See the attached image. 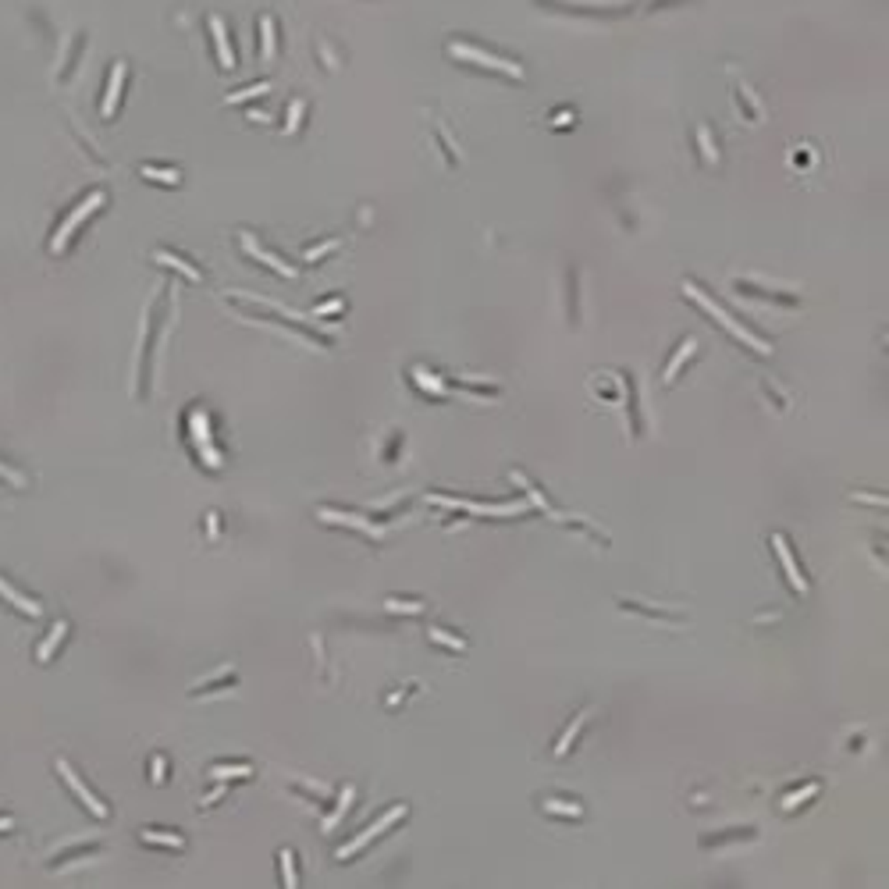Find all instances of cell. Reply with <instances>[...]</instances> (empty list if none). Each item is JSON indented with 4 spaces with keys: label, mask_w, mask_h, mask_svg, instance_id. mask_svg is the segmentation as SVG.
I'll return each instance as SVG.
<instances>
[{
    "label": "cell",
    "mask_w": 889,
    "mask_h": 889,
    "mask_svg": "<svg viewBox=\"0 0 889 889\" xmlns=\"http://www.w3.org/2000/svg\"><path fill=\"white\" fill-rule=\"evenodd\" d=\"M683 295H687V299H694V303H697V307H701L705 314H712V321H719V324H722V328L729 331V335H736V338H740V342H744L747 349H754V353L768 356V342H761V338H758L754 331L740 328V324H736V321H733V317H729V314H726V310H722V307H719L715 299H708V295H705V292H701V288H697L694 281H687V285H683Z\"/></svg>",
    "instance_id": "6da1fadb"
},
{
    "label": "cell",
    "mask_w": 889,
    "mask_h": 889,
    "mask_svg": "<svg viewBox=\"0 0 889 889\" xmlns=\"http://www.w3.org/2000/svg\"><path fill=\"white\" fill-rule=\"evenodd\" d=\"M448 54H452V57H459V61L480 65V68H487V72H502V75H509V79H523V68H516L512 61L495 57V54H487V50H480V47H473V43H459V40H452V43H448Z\"/></svg>",
    "instance_id": "7a4b0ae2"
},
{
    "label": "cell",
    "mask_w": 889,
    "mask_h": 889,
    "mask_svg": "<svg viewBox=\"0 0 889 889\" xmlns=\"http://www.w3.org/2000/svg\"><path fill=\"white\" fill-rule=\"evenodd\" d=\"M100 206H104V192L96 189V192H89V196H86V203H79V206H75V210L68 214V221H65V224L57 228V235H54L50 249H54V253H61V249L68 245V238L75 235V228H79V224H82V221H86V217L93 214V210H100Z\"/></svg>",
    "instance_id": "3957f363"
},
{
    "label": "cell",
    "mask_w": 889,
    "mask_h": 889,
    "mask_svg": "<svg viewBox=\"0 0 889 889\" xmlns=\"http://www.w3.org/2000/svg\"><path fill=\"white\" fill-rule=\"evenodd\" d=\"M431 502H438V505H448V509H466V512H477V516H516V512H523V509H526L523 502H505V505H480V502H466V498H448V495H431Z\"/></svg>",
    "instance_id": "277c9868"
},
{
    "label": "cell",
    "mask_w": 889,
    "mask_h": 889,
    "mask_svg": "<svg viewBox=\"0 0 889 889\" xmlns=\"http://www.w3.org/2000/svg\"><path fill=\"white\" fill-rule=\"evenodd\" d=\"M402 815H406V807H402V804H395V807H392V811H388L385 818H377V822H374L370 829H363V832H360V836H356L353 843H346V846L338 850V857H342V861H349V857H353L356 850H363V846H367V843H370V839H374L377 832H385V829H388L392 822H399Z\"/></svg>",
    "instance_id": "5b68a950"
},
{
    "label": "cell",
    "mask_w": 889,
    "mask_h": 889,
    "mask_svg": "<svg viewBox=\"0 0 889 889\" xmlns=\"http://www.w3.org/2000/svg\"><path fill=\"white\" fill-rule=\"evenodd\" d=\"M57 772H61V779H65V783H68V786H72V790L79 793V800H82V804H86V807H89V811H93L96 818H107V804H104L100 797H93V790H89V786H86V783H82V779H79L75 772H72V765H68V761H57Z\"/></svg>",
    "instance_id": "8992f818"
},
{
    "label": "cell",
    "mask_w": 889,
    "mask_h": 889,
    "mask_svg": "<svg viewBox=\"0 0 889 889\" xmlns=\"http://www.w3.org/2000/svg\"><path fill=\"white\" fill-rule=\"evenodd\" d=\"M772 548H775V555H779V562H783V573H786L790 587L797 590V595H807V580L800 576L797 558H793V551H790V544H786V537H783V534H772Z\"/></svg>",
    "instance_id": "52a82bcc"
},
{
    "label": "cell",
    "mask_w": 889,
    "mask_h": 889,
    "mask_svg": "<svg viewBox=\"0 0 889 889\" xmlns=\"http://www.w3.org/2000/svg\"><path fill=\"white\" fill-rule=\"evenodd\" d=\"M238 242H242V245H245V253H249V256H256V260H260V263H270V267H274V270H277V274H285V277H292V274H295V270H292V267H288V263H281V260H277V256H274V253H267V249H260V245H256V238H253V235H242V238H238Z\"/></svg>",
    "instance_id": "ba28073f"
},
{
    "label": "cell",
    "mask_w": 889,
    "mask_h": 889,
    "mask_svg": "<svg viewBox=\"0 0 889 889\" xmlns=\"http://www.w3.org/2000/svg\"><path fill=\"white\" fill-rule=\"evenodd\" d=\"M121 86H125V65L118 61V65H114V72H111V82H107V96H104V118H114V107H118Z\"/></svg>",
    "instance_id": "9c48e42d"
},
{
    "label": "cell",
    "mask_w": 889,
    "mask_h": 889,
    "mask_svg": "<svg viewBox=\"0 0 889 889\" xmlns=\"http://www.w3.org/2000/svg\"><path fill=\"white\" fill-rule=\"evenodd\" d=\"M210 33H214V43H217V54H221V68H235V54L228 47V36H224V22L221 18H210Z\"/></svg>",
    "instance_id": "30bf717a"
},
{
    "label": "cell",
    "mask_w": 889,
    "mask_h": 889,
    "mask_svg": "<svg viewBox=\"0 0 889 889\" xmlns=\"http://www.w3.org/2000/svg\"><path fill=\"white\" fill-rule=\"evenodd\" d=\"M0 598H8L15 609H22L26 616H40V605L33 602V598H26V595H18V590L8 583V580H0Z\"/></svg>",
    "instance_id": "8fae6325"
},
{
    "label": "cell",
    "mask_w": 889,
    "mask_h": 889,
    "mask_svg": "<svg viewBox=\"0 0 889 889\" xmlns=\"http://www.w3.org/2000/svg\"><path fill=\"white\" fill-rule=\"evenodd\" d=\"M512 480H516V484H519V487H523V491L530 495V502H534V505H537L541 512H548V516H555V519H558V512H555V509L548 505V498H544V495H541V491H537V487H534V484H530V480H526V477H523L519 470H512Z\"/></svg>",
    "instance_id": "7c38bea8"
},
{
    "label": "cell",
    "mask_w": 889,
    "mask_h": 889,
    "mask_svg": "<svg viewBox=\"0 0 889 889\" xmlns=\"http://www.w3.org/2000/svg\"><path fill=\"white\" fill-rule=\"evenodd\" d=\"M619 605H623L626 612H637V616H648V619H673V623H680V619H683L680 612H666V609H651V605H641V602H626V598H623Z\"/></svg>",
    "instance_id": "4fadbf2b"
},
{
    "label": "cell",
    "mask_w": 889,
    "mask_h": 889,
    "mask_svg": "<svg viewBox=\"0 0 889 889\" xmlns=\"http://www.w3.org/2000/svg\"><path fill=\"white\" fill-rule=\"evenodd\" d=\"M587 715H590V708H587V712H580V715H576V719H573V722H569V729H565V733H562V740H558V744H555V758H562V754H565V751H569V747H573V740H576V733H580V726H583V722H587Z\"/></svg>",
    "instance_id": "5bb4252c"
},
{
    "label": "cell",
    "mask_w": 889,
    "mask_h": 889,
    "mask_svg": "<svg viewBox=\"0 0 889 889\" xmlns=\"http://www.w3.org/2000/svg\"><path fill=\"white\" fill-rule=\"evenodd\" d=\"M157 260H160V263H171V267H175V270H182L189 281H199V277H203L192 263H185L182 256H175V253H167V249H157Z\"/></svg>",
    "instance_id": "9a60e30c"
},
{
    "label": "cell",
    "mask_w": 889,
    "mask_h": 889,
    "mask_svg": "<svg viewBox=\"0 0 889 889\" xmlns=\"http://www.w3.org/2000/svg\"><path fill=\"white\" fill-rule=\"evenodd\" d=\"M65 634H68V623H57V626H54V630H50V637H47V641H43V644H40V651H36V658H40V662H50V655H54V648H57V644H61V637H65Z\"/></svg>",
    "instance_id": "2e32d148"
},
{
    "label": "cell",
    "mask_w": 889,
    "mask_h": 889,
    "mask_svg": "<svg viewBox=\"0 0 889 889\" xmlns=\"http://www.w3.org/2000/svg\"><path fill=\"white\" fill-rule=\"evenodd\" d=\"M260 54H263V57H274V18H270V15L260 18Z\"/></svg>",
    "instance_id": "e0dca14e"
},
{
    "label": "cell",
    "mask_w": 889,
    "mask_h": 889,
    "mask_svg": "<svg viewBox=\"0 0 889 889\" xmlns=\"http://www.w3.org/2000/svg\"><path fill=\"white\" fill-rule=\"evenodd\" d=\"M139 839H143V843H157V846H171V850H182V846H185V839L175 836V832H150V829H146Z\"/></svg>",
    "instance_id": "ac0fdd59"
},
{
    "label": "cell",
    "mask_w": 889,
    "mask_h": 889,
    "mask_svg": "<svg viewBox=\"0 0 889 889\" xmlns=\"http://www.w3.org/2000/svg\"><path fill=\"white\" fill-rule=\"evenodd\" d=\"M694 349H697V346H694V338H687V342H683V349H680V353H676V356L669 360V367H666V385H669V381H673V377L680 374V367L687 363V356H690Z\"/></svg>",
    "instance_id": "d6986e66"
},
{
    "label": "cell",
    "mask_w": 889,
    "mask_h": 889,
    "mask_svg": "<svg viewBox=\"0 0 889 889\" xmlns=\"http://www.w3.org/2000/svg\"><path fill=\"white\" fill-rule=\"evenodd\" d=\"M353 797H356V790H353V786H346V790H342V797H338V807L324 818V829H335V825L342 822V815H346V807L353 804Z\"/></svg>",
    "instance_id": "ffe728a7"
},
{
    "label": "cell",
    "mask_w": 889,
    "mask_h": 889,
    "mask_svg": "<svg viewBox=\"0 0 889 889\" xmlns=\"http://www.w3.org/2000/svg\"><path fill=\"white\" fill-rule=\"evenodd\" d=\"M818 790H822V783H811V786H800V790H793V793H790V797H786V800H783L779 807H783V811H793L797 804H804V800H807V797H815Z\"/></svg>",
    "instance_id": "44dd1931"
},
{
    "label": "cell",
    "mask_w": 889,
    "mask_h": 889,
    "mask_svg": "<svg viewBox=\"0 0 889 889\" xmlns=\"http://www.w3.org/2000/svg\"><path fill=\"white\" fill-rule=\"evenodd\" d=\"M541 807L548 815H565V818H583V807L580 804H562V800H541Z\"/></svg>",
    "instance_id": "7402d4cb"
},
{
    "label": "cell",
    "mask_w": 889,
    "mask_h": 889,
    "mask_svg": "<svg viewBox=\"0 0 889 889\" xmlns=\"http://www.w3.org/2000/svg\"><path fill=\"white\" fill-rule=\"evenodd\" d=\"M143 178H157V182H167V185H178V171L175 167H153V164H143Z\"/></svg>",
    "instance_id": "603a6c76"
},
{
    "label": "cell",
    "mask_w": 889,
    "mask_h": 889,
    "mask_svg": "<svg viewBox=\"0 0 889 889\" xmlns=\"http://www.w3.org/2000/svg\"><path fill=\"white\" fill-rule=\"evenodd\" d=\"M427 637H431L434 644H445V648H452V651H466V641H459V637L445 634L441 626H431V630H427Z\"/></svg>",
    "instance_id": "cb8c5ba5"
},
{
    "label": "cell",
    "mask_w": 889,
    "mask_h": 889,
    "mask_svg": "<svg viewBox=\"0 0 889 889\" xmlns=\"http://www.w3.org/2000/svg\"><path fill=\"white\" fill-rule=\"evenodd\" d=\"M281 885H299V875H295V864H292V850H281Z\"/></svg>",
    "instance_id": "d4e9b609"
},
{
    "label": "cell",
    "mask_w": 889,
    "mask_h": 889,
    "mask_svg": "<svg viewBox=\"0 0 889 889\" xmlns=\"http://www.w3.org/2000/svg\"><path fill=\"white\" fill-rule=\"evenodd\" d=\"M747 836H754V829H736V832H722V836H705L701 843H705V846H719V843H733V839H747Z\"/></svg>",
    "instance_id": "484cf974"
},
{
    "label": "cell",
    "mask_w": 889,
    "mask_h": 889,
    "mask_svg": "<svg viewBox=\"0 0 889 889\" xmlns=\"http://www.w3.org/2000/svg\"><path fill=\"white\" fill-rule=\"evenodd\" d=\"M249 772H253L249 765H217V768H210L214 779H231V775H249Z\"/></svg>",
    "instance_id": "4316f807"
},
{
    "label": "cell",
    "mask_w": 889,
    "mask_h": 889,
    "mask_svg": "<svg viewBox=\"0 0 889 889\" xmlns=\"http://www.w3.org/2000/svg\"><path fill=\"white\" fill-rule=\"evenodd\" d=\"M260 93H267V82H256V86H249V89L231 93V96H228V104H242V100H253V96H260Z\"/></svg>",
    "instance_id": "83f0119b"
},
{
    "label": "cell",
    "mask_w": 889,
    "mask_h": 889,
    "mask_svg": "<svg viewBox=\"0 0 889 889\" xmlns=\"http://www.w3.org/2000/svg\"><path fill=\"white\" fill-rule=\"evenodd\" d=\"M590 385H595V388L602 392V399H605V402H619V392H616V385H612V381L605 385V377H595Z\"/></svg>",
    "instance_id": "f1b7e54d"
},
{
    "label": "cell",
    "mask_w": 889,
    "mask_h": 889,
    "mask_svg": "<svg viewBox=\"0 0 889 889\" xmlns=\"http://www.w3.org/2000/svg\"><path fill=\"white\" fill-rule=\"evenodd\" d=\"M338 245H342L338 238H331V242H324V245H314V249H307V260H310V263H317L324 253H331V249H338Z\"/></svg>",
    "instance_id": "f546056e"
},
{
    "label": "cell",
    "mask_w": 889,
    "mask_h": 889,
    "mask_svg": "<svg viewBox=\"0 0 889 889\" xmlns=\"http://www.w3.org/2000/svg\"><path fill=\"white\" fill-rule=\"evenodd\" d=\"M303 107H307L303 100H295V104L288 107V132H295V128H299V118H303Z\"/></svg>",
    "instance_id": "4dcf8cb0"
},
{
    "label": "cell",
    "mask_w": 889,
    "mask_h": 889,
    "mask_svg": "<svg viewBox=\"0 0 889 889\" xmlns=\"http://www.w3.org/2000/svg\"><path fill=\"white\" fill-rule=\"evenodd\" d=\"M701 150H705V157H708L712 164L719 160V157H715V146H712V132H708V128H701Z\"/></svg>",
    "instance_id": "1f68e13d"
},
{
    "label": "cell",
    "mask_w": 889,
    "mask_h": 889,
    "mask_svg": "<svg viewBox=\"0 0 889 889\" xmlns=\"http://www.w3.org/2000/svg\"><path fill=\"white\" fill-rule=\"evenodd\" d=\"M342 307H346L342 299H331V303H321L314 314H317V317H335V310H342Z\"/></svg>",
    "instance_id": "d6a6232c"
},
{
    "label": "cell",
    "mask_w": 889,
    "mask_h": 889,
    "mask_svg": "<svg viewBox=\"0 0 889 889\" xmlns=\"http://www.w3.org/2000/svg\"><path fill=\"white\" fill-rule=\"evenodd\" d=\"M0 477H4V480H11V484H15V487H22V484H26V477H22V473H18V470H11V466H4V463H0Z\"/></svg>",
    "instance_id": "836d02e7"
},
{
    "label": "cell",
    "mask_w": 889,
    "mask_h": 889,
    "mask_svg": "<svg viewBox=\"0 0 889 889\" xmlns=\"http://www.w3.org/2000/svg\"><path fill=\"white\" fill-rule=\"evenodd\" d=\"M388 609H392V612H420V609H424V602H409V605H402V602H388Z\"/></svg>",
    "instance_id": "e575fe53"
},
{
    "label": "cell",
    "mask_w": 889,
    "mask_h": 889,
    "mask_svg": "<svg viewBox=\"0 0 889 889\" xmlns=\"http://www.w3.org/2000/svg\"><path fill=\"white\" fill-rule=\"evenodd\" d=\"M854 502H868V505H878V509L885 505V498H882V495H854Z\"/></svg>",
    "instance_id": "d590c367"
},
{
    "label": "cell",
    "mask_w": 889,
    "mask_h": 889,
    "mask_svg": "<svg viewBox=\"0 0 889 889\" xmlns=\"http://www.w3.org/2000/svg\"><path fill=\"white\" fill-rule=\"evenodd\" d=\"M153 779H157V783L164 779V761H160V758H153Z\"/></svg>",
    "instance_id": "8d00e7d4"
},
{
    "label": "cell",
    "mask_w": 889,
    "mask_h": 889,
    "mask_svg": "<svg viewBox=\"0 0 889 889\" xmlns=\"http://www.w3.org/2000/svg\"><path fill=\"white\" fill-rule=\"evenodd\" d=\"M11 825H15V818H11V815H0V832H8Z\"/></svg>",
    "instance_id": "74e56055"
}]
</instances>
